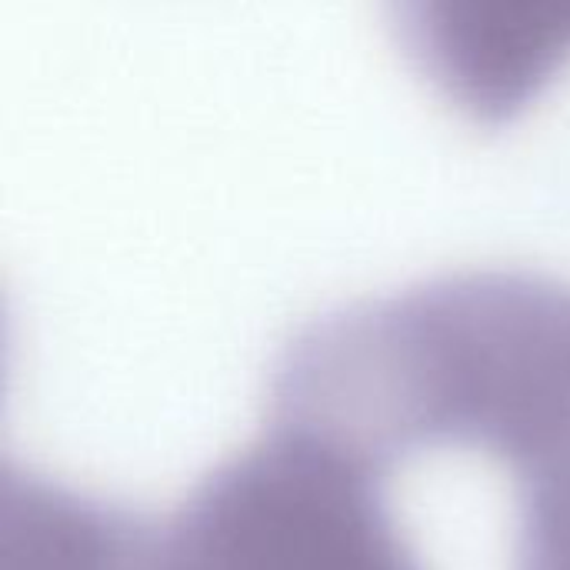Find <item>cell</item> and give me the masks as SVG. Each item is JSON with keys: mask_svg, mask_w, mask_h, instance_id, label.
<instances>
[{"mask_svg": "<svg viewBox=\"0 0 570 570\" xmlns=\"http://www.w3.org/2000/svg\"><path fill=\"white\" fill-rule=\"evenodd\" d=\"M468 451L514 478V570H570V297L511 367Z\"/></svg>", "mask_w": 570, "mask_h": 570, "instance_id": "cell-3", "label": "cell"}, {"mask_svg": "<svg viewBox=\"0 0 570 570\" xmlns=\"http://www.w3.org/2000/svg\"><path fill=\"white\" fill-rule=\"evenodd\" d=\"M0 570H160V518L7 468Z\"/></svg>", "mask_w": 570, "mask_h": 570, "instance_id": "cell-4", "label": "cell"}, {"mask_svg": "<svg viewBox=\"0 0 570 570\" xmlns=\"http://www.w3.org/2000/svg\"><path fill=\"white\" fill-rule=\"evenodd\" d=\"M160 570H424L384 478L281 424L160 518Z\"/></svg>", "mask_w": 570, "mask_h": 570, "instance_id": "cell-1", "label": "cell"}, {"mask_svg": "<svg viewBox=\"0 0 570 570\" xmlns=\"http://www.w3.org/2000/svg\"><path fill=\"white\" fill-rule=\"evenodd\" d=\"M431 87L478 124L524 114L570 63V0H387Z\"/></svg>", "mask_w": 570, "mask_h": 570, "instance_id": "cell-2", "label": "cell"}]
</instances>
